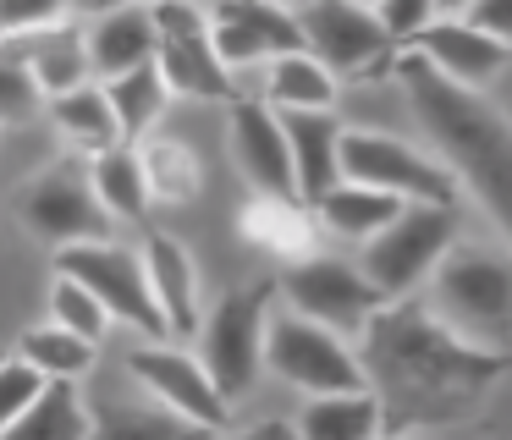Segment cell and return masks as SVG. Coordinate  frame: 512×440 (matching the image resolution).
<instances>
[{
	"label": "cell",
	"instance_id": "1",
	"mask_svg": "<svg viewBox=\"0 0 512 440\" xmlns=\"http://www.w3.org/2000/svg\"><path fill=\"white\" fill-rule=\"evenodd\" d=\"M369 385L386 402L391 429L397 424H457L474 413L512 369V347H485L446 325L435 308L413 297L380 303L375 319L358 336Z\"/></svg>",
	"mask_w": 512,
	"mask_h": 440
},
{
	"label": "cell",
	"instance_id": "2",
	"mask_svg": "<svg viewBox=\"0 0 512 440\" xmlns=\"http://www.w3.org/2000/svg\"><path fill=\"white\" fill-rule=\"evenodd\" d=\"M391 72L408 88L413 116L435 143V154L452 165L457 187H468L479 209L496 220V231L512 242V116L490 105L479 88H463L446 72H435L413 44L397 50Z\"/></svg>",
	"mask_w": 512,
	"mask_h": 440
},
{
	"label": "cell",
	"instance_id": "3",
	"mask_svg": "<svg viewBox=\"0 0 512 440\" xmlns=\"http://www.w3.org/2000/svg\"><path fill=\"white\" fill-rule=\"evenodd\" d=\"M435 314L485 347H512V253L452 242L430 275Z\"/></svg>",
	"mask_w": 512,
	"mask_h": 440
},
{
	"label": "cell",
	"instance_id": "4",
	"mask_svg": "<svg viewBox=\"0 0 512 440\" xmlns=\"http://www.w3.org/2000/svg\"><path fill=\"white\" fill-rule=\"evenodd\" d=\"M270 303H276V281H259V286H237V292H226L221 303L199 319L193 352L204 358L210 380L221 385V396L232 407L243 402V396L259 385V374H265Z\"/></svg>",
	"mask_w": 512,
	"mask_h": 440
},
{
	"label": "cell",
	"instance_id": "5",
	"mask_svg": "<svg viewBox=\"0 0 512 440\" xmlns=\"http://www.w3.org/2000/svg\"><path fill=\"white\" fill-rule=\"evenodd\" d=\"M452 242H457L452 204L419 198V204H402V215L386 220V226L364 242L358 264H364V275L375 281V292L386 297V303H397V297H413L424 281H430Z\"/></svg>",
	"mask_w": 512,
	"mask_h": 440
},
{
	"label": "cell",
	"instance_id": "6",
	"mask_svg": "<svg viewBox=\"0 0 512 440\" xmlns=\"http://www.w3.org/2000/svg\"><path fill=\"white\" fill-rule=\"evenodd\" d=\"M265 369L276 380H287L292 391L303 396H325V391H358L369 385V369H364V352L353 347V336L320 325V319L298 314H270V330H265Z\"/></svg>",
	"mask_w": 512,
	"mask_h": 440
},
{
	"label": "cell",
	"instance_id": "7",
	"mask_svg": "<svg viewBox=\"0 0 512 440\" xmlns=\"http://www.w3.org/2000/svg\"><path fill=\"white\" fill-rule=\"evenodd\" d=\"M56 270L61 275H78L105 308H111L116 325L138 330L144 341H166L171 325L155 303V286H149V264L144 248H122L111 237H89V242H67L56 248Z\"/></svg>",
	"mask_w": 512,
	"mask_h": 440
},
{
	"label": "cell",
	"instance_id": "8",
	"mask_svg": "<svg viewBox=\"0 0 512 440\" xmlns=\"http://www.w3.org/2000/svg\"><path fill=\"white\" fill-rule=\"evenodd\" d=\"M276 292L287 297V308L320 319V325L342 330V336H364V325L375 319V308L386 297L375 292V281L364 275V264H347L336 253H298V259L281 264V281Z\"/></svg>",
	"mask_w": 512,
	"mask_h": 440
},
{
	"label": "cell",
	"instance_id": "9",
	"mask_svg": "<svg viewBox=\"0 0 512 440\" xmlns=\"http://www.w3.org/2000/svg\"><path fill=\"white\" fill-rule=\"evenodd\" d=\"M342 176L369 182L380 193H397L402 204H452L457 198V176L441 154L413 149L397 132H375V127H347L342 132Z\"/></svg>",
	"mask_w": 512,
	"mask_h": 440
},
{
	"label": "cell",
	"instance_id": "10",
	"mask_svg": "<svg viewBox=\"0 0 512 440\" xmlns=\"http://www.w3.org/2000/svg\"><path fill=\"white\" fill-rule=\"evenodd\" d=\"M127 374L144 385V396L155 407H166L177 424L188 429H232V402L221 396V385L210 380L199 352L177 347V341H144L127 352Z\"/></svg>",
	"mask_w": 512,
	"mask_h": 440
},
{
	"label": "cell",
	"instance_id": "11",
	"mask_svg": "<svg viewBox=\"0 0 512 440\" xmlns=\"http://www.w3.org/2000/svg\"><path fill=\"white\" fill-rule=\"evenodd\" d=\"M298 22H303V44L331 66L336 77H369V72H391L402 44L386 33L375 6L358 0H298Z\"/></svg>",
	"mask_w": 512,
	"mask_h": 440
},
{
	"label": "cell",
	"instance_id": "12",
	"mask_svg": "<svg viewBox=\"0 0 512 440\" xmlns=\"http://www.w3.org/2000/svg\"><path fill=\"white\" fill-rule=\"evenodd\" d=\"M17 215L50 248H67V242H89V237H111V215L94 198L89 171H72V165H50L45 176L28 182V193L17 198Z\"/></svg>",
	"mask_w": 512,
	"mask_h": 440
},
{
	"label": "cell",
	"instance_id": "13",
	"mask_svg": "<svg viewBox=\"0 0 512 440\" xmlns=\"http://www.w3.org/2000/svg\"><path fill=\"white\" fill-rule=\"evenodd\" d=\"M226 143H232V165L243 171V182L254 193H298V171H292V149H287V127L281 110L265 94H237L232 99V121H226ZM303 198V193H298Z\"/></svg>",
	"mask_w": 512,
	"mask_h": 440
},
{
	"label": "cell",
	"instance_id": "14",
	"mask_svg": "<svg viewBox=\"0 0 512 440\" xmlns=\"http://www.w3.org/2000/svg\"><path fill=\"white\" fill-rule=\"evenodd\" d=\"M413 50H419L435 72H446L463 88L496 83V77L507 72V61H512V44L496 39L490 28H479L474 17H435L430 28L413 39Z\"/></svg>",
	"mask_w": 512,
	"mask_h": 440
},
{
	"label": "cell",
	"instance_id": "15",
	"mask_svg": "<svg viewBox=\"0 0 512 440\" xmlns=\"http://www.w3.org/2000/svg\"><path fill=\"white\" fill-rule=\"evenodd\" d=\"M0 55H12L34 72V83L45 88V99L67 94V88L89 83L94 61H89V33L78 22H45V28H23V33H0Z\"/></svg>",
	"mask_w": 512,
	"mask_h": 440
},
{
	"label": "cell",
	"instance_id": "16",
	"mask_svg": "<svg viewBox=\"0 0 512 440\" xmlns=\"http://www.w3.org/2000/svg\"><path fill=\"white\" fill-rule=\"evenodd\" d=\"M144 264H149V286H155V303L171 325V341H193L204 319V286H199V264L182 248L177 237L155 231L144 242Z\"/></svg>",
	"mask_w": 512,
	"mask_h": 440
},
{
	"label": "cell",
	"instance_id": "17",
	"mask_svg": "<svg viewBox=\"0 0 512 440\" xmlns=\"http://www.w3.org/2000/svg\"><path fill=\"white\" fill-rule=\"evenodd\" d=\"M83 33H89L94 77H116V72H127V66H144V61H155V50H160V28H155L149 0H133V6H100Z\"/></svg>",
	"mask_w": 512,
	"mask_h": 440
},
{
	"label": "cell",
	"instance_id": "18",
	"mask_svg": "<svg viewBox=\"0 0 512 440\" xmlns=\"http://www.w3.org/2000/svg\"><path fill=\"white\" fill-rule=\"evenodd\" d=\"M160 72H166L171 94L182 99H215V105H232L237 88H232V66L215 55L210 28H188V33H160V50H155Z\"/></svg>",
	"mask_w": 512,
	"mask_h": 440
},
{
	"label": "cell",
	"instance_id": "19",
	"mask_svg": "<svg viewBox=\"0 0 512 440\" xmlns=\"http://www.w3.org/2000/svg\"><path fill=\"white\" fill-rule=\"evenodd\" d=\"M287 127V149H292V171H298V193L320 198L325 187L342 182V121L336 110H281Z\"/></svg>",
	"mask_w": 512,
	"mask_h": 440
},
{
	"label": "cell",
	"instance_id": "20",
	"mask_svg": "<svg viewBox=\"0 0 512 440\" xmlns=\"http://www.w3.org/2000/svg\"><path fill=\"white\" fill-rule=\"evenodd\" d=\"M243 237L254 248H265L270 259H298V253L314 248L320 237V220H314V204L298 193H254L243 204Z\"/></svg>",
	"mask_w": 512,
	"mask_h": 440
},
{
	"label": "cell",
	"instance_id": "21",
	"mask_svg": "<svg viewBox=\"0 0 512 440\" xmlns=\"http://www.w3.org/2000/svg\"><path fill=\"white\" fill-rule=\"evenodd\" d=\"M402 215V198L397 193H380V187L369 182H353V176H342L336 187H325L320 198H314V220H320V237H336V242H358L364 248L369 237H375L386 220Z\"/></svg>",
	"mask_w": 512,
	"mask_h": 440
},
{
	"label": "cell",
	"instance_id": "22",
	"mask_svg": "<svg viewBox=\"0 0 512 440\" xmlns=\"http://www.w3.org/2000/svg\"><path fill=\"white\" fill-rule=\"evenodd\" d=\"M292 429L309 440H369L380 429H391V418H386V402H380L375 385H358V391L309 396V407L298 413Z\"/></svg>",
	"mask_w": 512,
	"mask_h": 440
},
{
	"label": "cell",
	"instance_id": "23",
	"mask_svg": "<svg viewBox=\"0 0 512 440\" xmlns=\"http://www.w3.org/2000/svg\"><path fill=\"white\" fill-rule=\"evenodd\" d=\"M45 110H50V121H56L61 143L78 149V154H100V149H111V143H127L122 127H116L111 94H105L100 77H89V83L67 88V94H56V99H45Z\"/></svg>",
	"mask_w": 512,
	"mask_h": 440
},
{
	"label": "cell",
	"instance_id": "24",
	"mask_svg": "<svg viewBox=\"0 0 512 440\" xmlns=\"http://www.w3.org/2000/svg\"><path fill=\"white\" fill-rule=\"evenodd\" d=\"M342 77L314 50H287L265 61V99L276 110H336Z\"/></svg>",
	"mask_w": 512,
	"mask_h": 440
},
{
	"label": "cell",
	"instance_id": "25",
	"mask_svg": "<svg viewBox=\"0 0 512 440\" xmlns=\"http://www.w3.org/2000/svg\"><path fill=\"white\" fill-rule=\"evenodd\" d=\"M89 182H94V198L105 204L111 220H144L149 204H155L138 143H111V149L89 154Z\"/></svg>",
	"mask_w": 512,
	"mask_h": 440
},
{
	"label": "cell",
	"instance_id": "26",
	"mask_svg": "<svg viewBox=\"0 0 512 440\" xmlns=\"http://www.w3.org/2000/svg\"><path fill=\"white\" fill-rule=\"evenodd\" d=\"M100 83H105V94H111L116 127H122L127 143L149 138V132H155V121L166 116V105H171V83H166V72H160V61L127 66V72L100 77Z\"/></svg>",
	"mask_w": 512,
	"mask_h": 440
},
{
	"label": "cell",
	"instance_id": "27",
	"mask_svg": "<svg viewBox=\"0 0 512 440\" xmlns=\"http://www.w3.org/2000/svg\"><path fill=\"white\" fill-rule=\"evenodd\" d=\"M138 154H144V176H149L155 204H193L204 193V165L182 138L149 132V138H138Z\"/></svg>",
	"mask_w": 512,
	"mask_h": 440
},
{
	"label": "cell",
	"instance_id": "28",
	"mask_svg": "<svg viewBox=\"0 0 512 440\" xmlns=\"http://www.w3.org/2000/svg\"><path fill=\"white\" fill-rule=\"evenodd\" d=\"M12 435L17 440H83V435H94V413L83 407L78 380H45V391L12 424Z\"/></svg>",
	"mask_w": 512,
	"mask_h": 440
},
{
	"label": "cell",
	"instance_id": "29",
	"mask_svg": "<svg viewBox=\"0 0 512 440\" xmlns=\"http://www.w3.org/2000/svg\"><path fill=\"white\" fill-rule=\"evenodd\" d=\"M94 347L100 341L78 336L72 325H61V319H50V325H34L17 336V352H23L28 363H34L45 380H83V374L94 369Z\"/></svg>",
	"mask_w": 512,
	"mask_h": 440
},
{
	"label": "cell",
	"instance_id": "30",
	"mask_svg": "<svg viewBox=\"0 0 512 440\" xmlns=\"http://www.w3.org/2000/svg\"><path fill=\"white\" fill-rule=\"evenodd\" d=\"M50 319L72 325L78 336H89V341H105V330L116 325L111 308H105L100 297L78 281V275H61V270H56V286H50Z\"/></svg>",
	"mask_w": 512,
	"mask_h": 440
},
{
	"label": "cell",
	"instance_id": "31",
	"mask_svg": "<svg viewBox=\"0 0 512 440\" xmlns=\"http://www.w3.org/2000/svg\"><path fill=\"white\" fill-rule=\"evenodd\" d=\"M45 391V374L17 352V358H0V435H12V424L34 407V396Z\"/></svg>",
	"mask_w": 512,
	"mask_h": 440
},
{
	"label": "cell",
	"instance_id": "32",
	"mask_svg": "<svg viewBox=\"0 0 512 440\" xmlns=\"http://www.w3.org/2000/svg\"><path fill=\"white\" fill-rule=\"evenodd\" d=\"M39 105H45V88L34 83V72L23 61H12V55H0V127L28 121Z\"/></svg>",
	"mask_w": 512,
	"mask_h": 440
},
{
	"label": "cell",
	"instance_id": "33",
	"mask_svg": "<svg viewBox=\"0 0 512 440\" xmlns=\"http://www.w3.org/2000/svg\"><path fill=\"white\" fill-rule=\"evenodd\" d=\"M375 11H380V22H386V33L397 44H413L435 17H441V6H435V0H380Z\"/></svg>",
	"mask_w": 512,
	"mask_h": 440
},
{
	"label": "cell",
	"instance_id": "34",
	"mask_svg": "<svg viewBox=\"0 0 512 440\" xmlns=\"http://www.w3.org/2000/svg\"><path fill=\"white\" fill-rule=\"evenodd\" d=\"M67 11H72V0H0V33L45 28V22H61Z\"/></svg>",
	"mask_w": 512,
	"mask_h": 440
},
{
	"label": "cell",
	"instance_id": "35",
	"mask_svg": "<svg viewBox=\"0 0 512 440\" xmlns=\"http://www.w3.org/2000/svg\"><path fill=\"white\" fill-rule=\"evenodd\" d=\"M463 17H474L479 28H490L496 39L512 44V0H474V6L463 11Z\"/></svg>",
	"mask_w": 512,
	"mask_h": 440
},
{
	"label": "cell",
	"instance_id": "36",
	"mask_svg": "<svg viewBox=\"0 0 512 440\" xmlns=\"http://www.w3.org/2000/svg\"><path fill=\"white\" fill-rule=\"evenodd\" d=\"M435 6H441V17H463V11L474 6V0H435Z\"/></svg>",
	"mask_w": 512,
	"mask_h": 440
},
{
	"label": "cell",
	"instance_id": "37",
	"mask_svg": "<svg viewBox=\"0 0 512 440\" xmlns=\"http://www.w3.org/2000/svg\"><path fill=\"white\" fill-rule=\"evenodd\" d=\"M100 6H133V0H94V11H100Z\"/></svg>",
	"mask_w": 512,
	"mask_h": 440
},
{
	"label": "cell",
	"instance_id": "38",
	"mask_svg": "<svg viewBox=\"0 0 512 440\" xmlns=\"http://www.w3.org/2000/svg\"><path fill=\"white\" fill-rule=\"evenodd\" d=\"M72 6H89V11H94V0H72Z\"/></svg>",
	"mask_w": 512,
	"mask_h": 440
},
{
	"label": "cell",
	"instance_id": "39",
	"mask_svg": "<svg viewBox=\"0 0 512 440\" xmlns=\"http://www.w3.org/2000/svg\"><path fill=\"white\" fill-rule=\"evenodd\" d=\"M358 6H380V0H358Z\"/></svg>",
	"mask_w": 512,
	"mask_h": 440
}]
</instances>
